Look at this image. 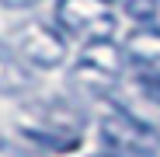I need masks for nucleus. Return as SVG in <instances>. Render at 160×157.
Segmentation results:
<instances>
[{"mask_svg":"<svg viewBox=\"0 0 160 157\" xmlns=\"http://www.w3.org/2000/svg\"><path fill=\"white\" fill-rule=\"evenodd\" d=\"M101 143L112 150V157H160V136L115 105L101 112Z\"/></svg>","mask_w":160,"mask_h":157,"instance_id":"7ed1b4c3","label":"nucleus"},{"mask_svg":"<svg viewBox=\"0 0 160 157\" xmlns=\"http://www.w3.org/2000/svg\"><path fill=\"white\" fill-rule=\"evenodd\" d=\"M14 49L21 52V60L32 70H52L66 60V35L59 28H52L45 21H24L11 35Z\"/></svg>","mask_w":160,"mask_h":157,"instance_id":"39448f33","label":"nucleus"},{"mask_svg":"<svg viewBox=\"0 0 160 157\" xmlns=\"http://www.w3.org/2000/svg\"><path fill=\"white\" fill-rule=\"evenodd\" d=\"M4 7H32V4H38V0H0Z\"/></svg>","mask_w":160,"mask_h":157,"instance_id":"9b49d317","label":"nucleus"},{"mask_svg":"<svg viewBox=\"0 0 160 157\" xmlns=\"http://www.w3.org/2000/svg\"><path fill=\"white\" fill-rule=\"evenodd\" d=\"M84 126H87L84 112L70 98H42V101L28 105L24 115H21L24 140L38 150H56V154H66V150L80 147Z\"/></svg>","mask_w":160,"mask_h":157,"instance_id":"f257e3e1","label":"nucleus"},{"mask_svg":"<svg viewBox=\"0 0 160 157\" xmlns=\"http://www.w3.org/2000/svg\"><path fill=\"white\" fill-rule=\"evenodd\" d=\"M122 11L139 24V28H160V0H129Z\"/></svg>","mask_w":160,"mask_h":157,"instance_id":"1a4fd4ad","label":"nucleus"},{"mask_svg":"<svg viewBox=\"0 0 160 157\" xmlns=\"http://www.w3.org/2000/svg\"><path fill=\"white\" fill-rule=\"evenodd\" d=\"M125 63H129L125 49L115 45L112 39L87 42L70 70V87L80 94H91V98H112L125 77Z\"/></svg>","mask_w":160,"mask_h":157,"instance_id":"f03ea898","label":"nucleus"},{"mask_svg":"<svg viewBox=\"0 0 160 157\" xmlns=\"http://www.w3.org/2000/svg\"><path fill=\"white\" fill-rule=\"evenodd\" d=\"M98 157H112V154H98Z\"/></svg>","mask_w":160,"mask_h":157,"instance_id":"f8f14e48","label":"nucleus"},{"mask_svg":"<svg viewBox=\"0 0 160 157\" xmlns=\"http://www.w3.org/2000/svg\"><path fill=\"white\" fill-rule=\"evenodd\" d=\"M28 91H35V70L21 60L11 42H0V94L21 98Z\"/></svg>","mask_w":160,"mask_h":157,"instance_id":"0eeeda50","label":"nucleus"},{"mask_svg":"<svg viewBox=\"0 0 160 157\" xmlns=\"http://www.w3.org/2000/svg\"><path fill=\"white\" fill-rule=\"evenodd\" d=\"M157 136H160V129H157Z\"/></svg>","mask_w":160,"mask_h":157,"instance_id":"4468645a","label":"nucleus"},{"mask_svg":"<svg viewBox=\"0 0 160 157\" xmlns=\"http://www.w3.org/2000/svg\"><path fill=\"white\" fill-rule=\"evenodd\" d=\"M56 24L66 39H80L87 45V42L112 39L115 14L108 7V0H59L56 4Z\"/></svg>","mask_w":160,"mask_h":157,"instance_id":"20e7f679","label":"nucleus"},{"mask_svg":"<svg viewBox=\"0 0 160 157\" xmlns=\"http://www.w3.org/2000/svg\"><path fill=\"white\" fill-rule=\"evenodd\" d=\"M0 157H45V154L32 143H18V140H7L0 133Z\"/></svg>","mask_w":160,"mask_h":157,"instance_id":"9d476101","label":"nucleus"},{"mask_svg":"<svg viewBox=\"0 0 160 157\" xmlns=\"http://www.w3.org/2000/svg\"><path fill=\"white\" fill-rule=\"evenodd\" d=\"M112 105L122 108L129 119L150 126L153 133L160 129V81L157 77H146V73L132 70L129 77H122V84L115 87Z\"/></svg>","mask_w":160,"mask_h":157,"instance_id":"423d86ee","label":"nucleus"},{"mask_svg":"<svg viewBox=\"0 0 160 157\" xmlns=\"http://www.w3.org/2000/svg\"><path fill=\"white\" fill-rule=\"evenodd\" d=\"M122 49L129 66H136V73L160 81V28H136Z\"/></svg>","mask_w":160,"mask_h":157,"instance_id":"6e6552de","label":"nucleus"},{"mask_svg":"<svg viewBox=\"0 0 160 157\" xmlns=\"http://www.w3.org/2000/svg\"><path fill=\"white\" fill-rule=\"evenodd\" d=\"M118 4H129V0H118Z\"/></svg>","mask_w":160,"mask_h":157,"instance_id":"ddd939ff","label":"nucleus"}]
</instances>
